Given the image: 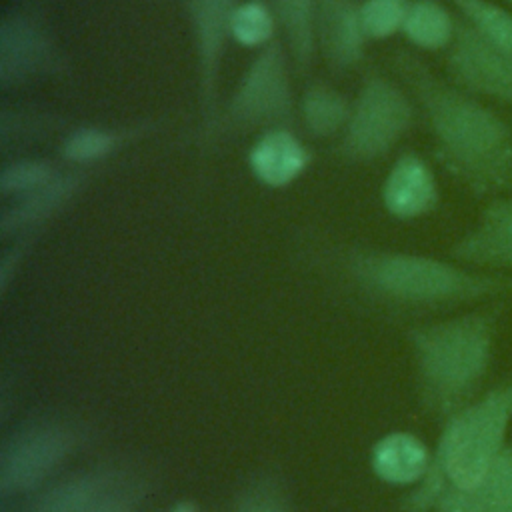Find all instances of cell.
I'll list each match as a JSON object with an SVG mask.
<instances>
[{
    "mask_svg": "<svg viewBox=\"0 0 512 512\" xmlns=\"http://www.w3.org/2000/svg\"><path fill=\"white\" fill-rule=\"evenodd\" d=\"M500 306L420 326L412 344L430 396L444 408H462L486 378L498 332Z\"/></svg>",
    "mask_w": 512,
    "mask_h": 512,
    "instance_id": "7a4b0ae2",
    "label": "cell"
},
{
    "mask_svg": "<svg viewBox=\"0 0 512 512\" xmlns=\"http://www.w3.org/2000/svg\"><path fill=\"white\" fill-rule=\"evenodd\" d=\"M68 446V434L54 426L22 432L2 454V486L24 490L38 484L62 460Z\"/></svg>",
    "mask_w": 512,
    "mask_h": 512,
    "instance_id": "4fadbf2b",
    "label": "cell"
},
{
    "mask_svg": "<svg viewBox=\"0 0 512 512\" xmlns=\"http://www.w3.org/2000/svg\"><path fill=\"white\" fill-rule=\"evenodd\" d=\"M510 426L512 378L496 384L450 416L428 472L426 496L434 498L442 482H448L458 492L480 484L506 450Z\"/></svg>",
    "mask_w": 512,
    "mask_h": 512,
    "instance_id": "277c9868",
    "label": "cell"
},
{
    "mask_svg": "<svg viewBox=\"0 0 512 512\" xmlns=\"http://www.w3.org/2000/svg\"><path fill=\"white\" fill-rule=\"evenodd\" d=\"M498 2H500V4H504L506 8H510V10H512V0H498Z\"/></svg>",
    "mask_w": 512,
    "mask_h": 512,
    "instance_id": "4dcf8cb0",
    "label": "cell"
},
{
    "mask_svg": "<svg viewBox=\"0 0 512 512\" xmlns=\"http://www.w3.org/2000/svg\"><path fill=\"white\" fill-rule=\"evenodd\" d=\"M410 0H364L360 2L362 26L368 40H386L402 34Z\"/></svg>",
    "mask_w": 512,
    "mask_h": 512,
    "instance_id": "d4e9b609",
    "label": "cell"
},
{
    "mask_svg": "<svg viewBox=\"0 0 512 512\" xmlns=\"http://www.w3.org/2000/svg\"><path fill=\"white\" fill-rule=\"evenodd\" d=\"M366 42L358 0H318L316 48L332 72L342 74L362 62Z\"/></svg>",
    "mask_w": 512,
    "mask_h": 512,
    "instance_id": "8fae6325",
    "label": "cell"
},
{
    "mask_svg": "<svg viewBox=\"0 0 512 512\" xmlns=\"http://www.w3.org/2000/svg\"><path fill=\"white\" fill-rule=\"evenodd\" d=\"M458 22L440 0H410L402 34L418 50L440 52L454 42Z\"/></svg>",
    "mask_w": 512,
    "mask_h": 512,
    "instance_id": "d6986e66",
    "label": "cell"
},
{
    "mask_svg": "<svg viewBox=\"0 0 512 512\" xmlns=\"http://www.w3.org/2000/svg\"><path fill=\"white\" fill-rule=\"evenodd\" d=\"M172 512H194V508H192L190 504H180V506H176Z\"/></svg>",
    "mask_w": 512,
    "mask_h": 512,
    "instance_id": "f546056e",
    "label": "cell"
},
{
    "mask_svg": "<svg viewBox=\"0 0 512 512\" xmlns=\"http://www.w3.org/2000/svg\"><path fill=\"white\" fill-rule=\"evenodd\" d=\"M452 256L472 268L512 274V196L490 200L454 242Z\"/></svg>",
    "mask_w": 512,
    "mask_h": 512,
    "instance_id": "30bf717a",
    "label": "cell"
},
{
    "mask_svg": "<svg viewBox=\"0 0 512 512\" xmlns=\"http://www.w3.org/2000/svg\"><path fill=\"white\" fill-rule=\"evenodd\" d=\"M198 62V100L202 140L212 142L218 134V78L230 38V20L240 0H182Z\"/></svg>",
    "mask_w": 512,
    "mask_h": 512,
    "instance_id": "52a82bcc",
    "label": "cell"
},
{
    "mask_svg": "<svg viewBox=\"0 0 512 512\" xmlns=\"http://www.w3.org/2000/svg\"><path fill=\"white\" fill-rule=\"evenodd\" d=\"M446 70L472 96L512 106V52L490 44L462 20L446 50Z\"/></svg>",
    "mask_w": 512,
    "mask_h": 512,
    "instance_id": "9c48e42d",
    "label": "cell"
},
{
    "mask_svg": "<svg viewBox=\"0 0 512 512\" xmlns=\"http://www.w3.org/2000/svg\"><path fill=\"white\" fill-rule=\"evenodd\" d=\"M354 268L378 292L410 304L478 302L512 294L508 272L480 270L424 254H366L356 260Z\"/></svg>",
    "mask_w": 512,
    "mask_h": 512,
    "instance_id": "3957f363",
    "label": "cell"
},
{
    "mask_svg": "<svg viewBox=\"0 0 512 512\" xmlns=\"http://www.w3.org/2000/svg\"><path fill=\"white\" fill-rule=\"evenodd\" d=\"M46 126L52 128L50 116L46 118L30 110H4L0 116V140L2 144H8L22 138H34L38 132H44Z\"/></svg>",
    "mask_w": 512,
    "mask_h": 512,
    "instance_id": "4316f807",
    "label": "cell"
},
{
    "mask_svg": "<svg viewBox=\"0 0 512 512\" xmlns=\"http://www.w3.org/2000/svg\"><path fill=\"white\" fill-rule=\"evenodd\" d=\"M240 512H284V510H282L274 500L258 496V498H254V500H248V502L240 508Z\"/></svg>",
    "mask_w": 512,
    "mask_h": 512,
    "instance_id": "83f0119b",
    "label": "cell"
},
{
    "mask_svg": "<svg viewBox=\"0 0 512 512\" xmlns=\"http://www.w3.org/2000/svg\"><path fill=\"white\" fill-rule=\"evenodd\" d=\"M464 24L490 44L512 52V10L498 0H446Z\"/></svg>",
    "mask_w": 512,
    "mask_h": 512,
    "instance_id": "7402d4cb",
    "label": "cell"
},
{
    "mask_svg": "<svg viewBox=\"0 0 512 512\" xmlns=\"http://www.w3.org/2000/svg\"><path fill=\"white\" fill-rule=\"evenodd\" d=\"M414 116L416 102L408 90L382 74H368L352 100L338 154L356 164L374 162L410 132Z\"/></svg>",
    "mask_w": 512,
    "mask_h": 512,
    "instance_id": "5b68a950",
    "label": "cell"
},
{
    "mask_svg": "<svg viewBox=\"0 0 512 512\" xmlns=\"http://www.w3.org/2000/svg\"><path fill=\"white\" fill-rule=\"evenodd\" d=\"M278 26L284 32L288 52L298 72L310 70L316 54L318 0H272Z\"/></svg>",
    "mask_w": 512,
    "mask_h": 512,
    "instance_id": "44dd1931",
    "label": "cell"
},
{
    "mask_svg": "<svg viewBox=\"0 0 512 512\" xmlns=\"http://www.w3.org/2000/svg\"><path fill=\"white\" fill-rule=\"evenodd\" d=\"M64 54L46 22L28 12L12 10L0 20V86L20 88L64 72Z\"/></svg>",
    "mask_w": 512,
    "mask_h": 512,
    "instance_id": "ba28073f",
    "label": "cell"
},
{
    "mask_svg": "<svg viewBox=\"0 0 512 512\" xmlns=\"http://www.w3.org/2000/svg\"><path fill=\"white\" fill-rule=\"evenodd\" d=\"M88 512H130V508L124 500L110 496V498H102V500L94 502Z\"/></svg>",
    "mask_w": 512,
    "mask_h": 512,
    "instance_id": "f1b7e54d",
    "label": "cell"
},
{
    "mask_svg": "<svg viewBox=\"0 0 512 512\" xmlns=\"http://www.w3.org/2000/svg\"><path fill=\"white\" fill-rule=\"evenodd\" d=\"M276 14L266 0H242L230 20V38L246 48H264L276 38Z\"/></svg>",
    "mask_w": 512,
    "mask_h": 512,
    "instance_id": "603a6c76",
    "label": "cell"
},
{
    "mask_svg": "<svg viewBox=\"0 0 512 512\" xmlns=\"http://www.w3.org/2000/svg\"><path fill=\"white\" fill-rule=\"evenodd\" d=\"M442 512H512V446H506L472 490H452L444 498Z\"/></svg>",
    "mask_w": 512,
    "mask_h": 512,
    "instance_id": "ac0fdd59",
    "label": "cell"
},
{
    "mask_svg": "<svg viewBox=\"0 0 512 512\" xmlns=\"http://www.w3.org/2000/svg\"><path fill=\"white\" fill-rule=\"evenodd\" d=\"M352 110V100L326 82L310 84L298 104L304 132L312 138L342 134Z\"/></svg>",
    "mask_w": 512,
    "mask_h": 512,
    "instance_id": "ffe728a7",
    "label": "cell"
},
{
    "mask_svg": "<svg viewBox=\"0 0 512 512\" xmlns=\"http://www.w3.org/2000/svg\"><path fill=\"white\" fill-rule=\"evenodd\" d=\"M96 486L78 478L52 488L40 502L38 512H88L96 502Z\"/></svg>",
    "mask_w": 512,
    "mask_h": 512,
    "instance_id": "484cf974",
    "label": "cell"
},
{
    "mask_svg": "<svg viewBox=\"0 0 512 512\" xmlns=\"http://www.w3.org/2000/svg\"><path fill=\"white\" fill-rule=\"evenodd\" d=\"M290 52L276 36L250 60L236 88L232 90L218 132L290 126L296 114V100L290 80Z\"/></svg>",
    "mask_w": 512,
    "mask_h": 512,
    "instance_id": "8992f818",
    "label": "cell"
},
{
    "mask_svg": "<svg viewBox=\"0 0 512 512\" xmlns=\"http://www.w3.org/2000/svg\"><path fill=\"white\" fill-rule=\"evenodd\" d=\"M380 194L388 214L398 220L426 216L440 200V188L432 166L414 150L402 152L392 162Z\"/></svg>",
    "mask_w": 512,
    "mask_h": 512,
    "instance_id": "7c38bea8",
    "label": "cell"
},
{
    "mask_svg": "<svg viewBox=\"0 0 512 512\" xmlns=\"http://www.w3.org/2000/svg\"><path fill=\"white\" fill-rule=\"evenodd\" d=\"M376 476L394 486H408L424 480L432 468L426 444L410 432H392L380 438L372 450Z\"/></svg>",
    "mask_w": 512,
    "mask_h": 512,
    "instance_id": "2e32d148",
    "label": "cell"
},
{
    "mask_svg": "<svg viewBox=\"0 0 512 512\" xmlns=\"http://www.w3.org/2000/svg\"><path fill=\"white\" fill-rule=\"evenodd\" d=\"M90 168L62 170L54 180L34 192L18 196L4 212L0 228L4 234L36 226L64 208L90 180Z\"/></svg>",
    "mask_w": 512,
    "mask_h": 512,
    "instance_id": "9a60e30c",
    "label": "cell"
},
{
    "mask_svg": "<svg viewBox=\"0 0 512 512\" xmlns=\"http://www.w3.org/2000/svg\"><path fill=\"white\" fill-rule=\"evenodd\" d=\"M250 174L268 188H284L296 182L310 166V148L290 126L268 128L258 134L248 150Z\"/></svg>",
    "mask_w": 512,
    "mask_h": 512,
    "instance_id": "5bb4252c",
    "label": "cell"
},
{
    "mask_svg": "<svg viewBox=\"0 0 512 512\" xmlns=\"http://www.w3.org/2000/svg\"><path fill=\"white\" fill-rule=\"evenodd\" d=\"M404 80L446 164L476 190L512 186V128L482 98L440 78L418 56L398 52Z\"/></svg>",
    "mask_w": 512,
    "mask_h": 512,
    "instance_id": "6da1fadb",
    "label": "cell"
},
{
    "mask_svg": "<svg viewBox=\"0 0 512 512\" xmlns=\"http://www.w3.org/2000/svg\"><path fill=\"white\" fill-rule=\"evenodd\" d=\"M150 130H152V124L148 122H142L138 126H124V128L96 126V124L78 126L64 136L58 148V156L62 162L72 164L74 168H90L92 164L116 154L126 144L140 140Z\"/></svg>",
    "mask_w": 512,
    "mask_h": 512,
    "instance_id": "e0dca14e",
    "label": "cell"
},
{
    "mask_svg": "<svg viewBox=\"0 0 512 512\" xmlns=\"http://www.w3.org/2000/svg\"><path fill=\"white\" fill-rule=\"evenodd\" d=\"M60 172V166L50 158H16L4 162L0 170V192L18 198L48 184Z\"/></svg>",
    "mask_w": 512,
    "mask_h": 512,
    "instance_id": "cb8c5ba5",
    "label": "cell"
}]
</instances>
